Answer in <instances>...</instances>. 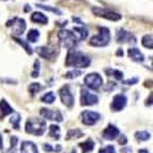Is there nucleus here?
<instances>
[{
    "instance_id": "nucleus-1",
    "label": "nucleus",
    "mask_w": 153,
    "mask_h": 153,
    "mask_svg": "<svg viewBox=\"0 0 153 153\" xmlns=\"http://www.w3.org/2000/svg\"><path fill=\"white\" fill-rule=\"evenodd\" d=\"M91 63L89 57L85 56L82 53L79 51H71L66 57L65 65L66 66H75V68H88Z\"/></svg>"
},
{
    "instance_id": "nucleus-2",
    "label": "nucleus",
    "mask_w": 153,
    "mask_h": 153,
    "mask_svg": "<svg viewBox=\"0 0 153 153\" xmlns=\"http://www.w3.org/2000/svg\"><path fill=\"white\" fill-rule=\"evenodd\" d=\"M26 132L36 136H41L46 130V122L43 119L30 118L26 122Z\"/></svg>"
},
{
    "instance_id": "nucleus-3",
    "label": "nucleus",
    "mask_w": 153,
    "mask_h": 153,
    "mask_svg": "<svg viewBox=\"0 0 153 153\" xmlns=\"http://www.w3.org/2000/svg\"><path fill=\"white\" fill-rule=\"evenodd\" d=\"M110 41V32L109 29L106 27H100L99 33L97 36H92L90 39V45L95 46V47H103L106 46Z\"/></svg>"
},
{
    "instance_id": "nucleus-4",
    "label": "nucleus",
    "mask_w": 153,
    "mask_h": 153,
    "mask_svg": "<svg viewBox=\"0 0 153 153\" xmlns=\"http://www.w3.org/2000/svg\"><path fill=\"white\" fill-rule=\"evenodd\" d=\"M58 38L62 45L68 49H74L78 44V39L69 30H60L58 32Z\"/></svg>"
},
{
    "instance_id": "nucleus-5",
    "label": "nucleus",
    "mask_w": 153,
    "mask_h": 153,
    "mask_svg": "<svg viewBox=\"0 0 153 153\" xmlns=\"http://www.w3.org/2000/svg\"><path fill=\"white\" fill-rule=\"evenodd\" d=\"M92 12H93L94 15L99 16V17L105 18V19H108V21H111V22H117L121 19L120 14H118V13L114 12V11L106 10V9H103V8L93 7V8H92Z\"/></svg>"
},
{
    "instance_id": "nucleus-6",
    "label": "nucleus",
    "mask_w": 153,
    "mask_h": 153,
    "mask_svg": "<svg viewBox=\"0 0 153 153\" xmlns=\"http://www.w3.org/2000/svg\"><path fill=\"white\" fill-rule=\"evenodd\" d=\"M7 27L13 28V36H22L26 30V22L23 18L14 17L7 22Z\"/></svg>"
},
{
    "instance_id": "nucleus-7",
    "label": "nucleus",
    "mask_w": 153,
    "mask_h": 153,
    "mask_svg": "<svg viewBox=\"0 0 153 153\" xmlns=\"http://www.w3.org/2000/svg\"><path fill=\"white\" fill-rule=\"evenodd\" d=\"M84 82L85 85L89 89L99 90L103 85V78L99 73H91V74H88L87 76L85 77Z\"/></svg>"
},
{
    "instance_id": "nucleus-8",
    "label": "nucleus",
    "mask_w": 153,
    "mask_h": 153,
    "mask_svg": "<svg viewBox=\"0 0 153 153\" xmlns=\"http://www.w3.org/2000/svg\"><path fill=\"white\" fill-rule=\"evenodd\" d=\"M59 94H60L62 104L65 105L66 107L72 108L74 106V97H73V95L71 93L69 85H64L63 87L59 90Z\"/></svg>"
},
{
    "instance_id": "nucleus-9",
    "label": "nucleus",
    "mask_w": 153,
    "mask_h": 153,
    "mask_svg": "<svg viewBox=\"0 0 153 153\" xmlns=\"http://www.w3.org/2000/svg\"><path fill=\"white\" fill-rule=\"evenodd\" d=\"M99 102V97L95 94H92L86 88L80 89V105L82 106H92Z\"/></svg>"
},
{
    "instance_id": "nucleus-10",
    "label": "nucleus",
    "mask_w": 153,
    "mask_h": 153,
    "mask_svg": "<svg viewBox=\"0 0 153 153\" xmlns=\"http://www.w3.org/2000/svg\"><path fill=\"white\" fill-rule=\"evenodd\" d=\"M41 115L47 120L57 121V122H62L63 121V116L61 115V112L59 110H51L48 108H42Z\"/></svg>"
},
{
    "instance_id": "nucleus-11",
    "label": "nucleus",
    "mask_w": 153,
    "mask_h": 153,
    "mask_svg": "<svg viewBox=\"0 0 153 153\" xmlns=\"http://www.w3.org/2000/svg\"><path fill=\"white\" fill-rule=\"evenodd\" d=\"M100 114L94 111H89V110H85L82 114V121L86 125H93L95 124L97 120L100 119Z\"/></svg>"
},
{
    "instance_id": "nucleus-12",
    "label": "nucleus",
    "mask_w": 153,
    "mask_h": 153,
    "mask_svg": "<svg viewBox=\"0 0 153 153\" xmlns=\"http://www.w3.org/2000/svg\"><path fill=\"white\" fill-rule=\"evenodd\" d=\"M126 102H128V99L123 94H117L115 95L114 100H112V103H111V109L114 111H120L122 110L123 108L125 107V105H126Z\"/></svg>"
},
{
    "instance_id": "nucleus-13",
    "label": "nucleus",
    "mask_w": 153,
    "mask_h": 153,
    "mask_svg": "<svg viewBox=\"0 0 153 153\" xmlns=\"http://www.w3.org/2000/svg\"><path fill=\"white\" fill-rule=\"evenodd\" d=\"M119 134H120V132H119L118 128H116L115 125L109 124L107 128L103 131L102 135L103 138L106 139V140H114V139H116L119 136Z\"/></svg>"
},
{
    "instance_id": "nucleus-14",
    "label": "nucleus",
    "mask_w": 153,
    "mask_h": 153,
    "mask_svg": "<svg viewBox=\"0 0 153 153\" xmlns=\"http://www.w3.org/2000/svg\"><path fill=\"white\" fill-rule=\"evenodd\" d=\"M136 42V39L134 38L132 33L124 29H119L117 32V41L119 43H128V42Z\"/></svg>"
},
{
    "instance_id": "nucleus-15",
    "label": "nucleus",
    "mask_w": 153,
    "mask_h": 153,
    "mask_svg": "<svg viewBox=\"0 0 153 153\" xmlns=\"http://www.w3.org/2000/svg\"><path fill=\"white\" fill-rule=\"evenodd\" d=\"M21 153H39L38 147L32 141H24L21 146Z\"/></svg>"
},
{
    "instance_id": "nucleus-16",
    "label": "nucleus",
    "mask_w": 153,
    "mask_h": 153,
    "mask_svg": "<svg viewBox=\"0 0 153 153\" xmlns=\"http://www.w3.org/2000/svg\"><path fill=\"white\" fill-rule=\"evenodd\" d=\"M11 112H13V108L5 100H1V102H0V119H3L5 116L10 115Z\"/></svg>"
},
{
    "instance_id": "nucleus-17",
    "label": "nucleus",
    "mask_w": 153,
    "mask_h": 153,
    "mask_svg": "<svg viewBox=\"0 0 153 153\" xmlns=\"http://www.w3.org/2000/svg\"><path fill=\"white\" fill-rule=\"evenodd\" d=\"M128 56L132 60L136 62H143L145 60V56L143 55L139 49L137 48H130L128 49Z\"/></svg>"
},
{
    "instance_id": "nucleus-18",
    "label": "nucleus",
    "mask_w": 153,
    "mask_h": 153,
    "mask_svg": "<svg viewBox=\"0 0 153 153\" xmlns=\"http://www.w3.org/2000/svg\"><path fill=\"white\" fill-rule=\"evenodd\" d=\"M31 21L33 23H39V24H42V25H46V24L48 23V17L46 15H44L43 13L41 12H34L31 15Z\"/></svg>"
},
{
    "instance_id": "nucleus-19",
    "label": "nucleus",
    "mask_w": 153,
    "mask_h": 153,
    "mask_svg": "<svg viewBox=\"0 0 153 153\" xmlns=\"http://www.w3.org/2000/svg\"><path fill=\"white\" fill-rule=\"evenodd\" d=\"M78 147L82 149V153H89V152H91V151L93 150V148H94V143H93V140H92V139L88 138L87 140L84 141V143H78Z\"/></svg>"
},
{
    "instance_id": "nucleus-20",
    "label": "nucleus",
    "mask_w": 153,
    "mask_h": 153,
    "mask_svg": "<svg viewBox=\"0 0 153 153\" xmlns=\"http://www.w3.org/2000/svg\"><path fill=\"white\" fill-rule=\"evenodd\" d=\"M36 53L44 59H51L54 56V51H51L48 47H39L36 48Z\"/></svg>"
},
{
    "instance_id": "nucleus-21",
    "label": "nucleus",
    "mask_w": 153,
    "mask_h": 153,
    "mask_svg": "<svg viewBox=\"0 0 153 153\" xmlns=\"http://www.w3.org/2000/svg\"><path fill=\"white\" fill-rule=\"evenodd\" d=\"M13 40L16 42V43H18L19 45H22L24 47V49L26 51V53L29 55H32L33 51L32 48H31V46L29 45V43H27V42H25L24 40H22L21 38H18V36H13Z\"/></svg>"
},
{
    "instance_id": "nucleus-22",
    "label": "nucleus",
    "mask_w": 153,
    "mask_h": 153,
    "mask_svg": "<svg viewBox=\"0 0 153 153\" xmlns=\"http://www.w3.org/2000/svg\"><path fill=\"white\" fill-rule=\"evenodd\" d=\"M84 136L82 132L79 128H74V130H70L66 134V140H70V139H75V138H79Z\"/></svg>"
},
{
    "instance_id": "nucleus-23",
    "label": "nucleus",
    "mask_w": 153,
    "mask_h": 153,
    "mask_svg": "<svg viewBox=\"0 0 153 153\" xmlns=\"http://www.w3.org/2000/svg\"><path fill=\"white\" fill-rule=\"evenodd\" d=\"M49 136L51 138H54L56 140H58L60 138V128L56 124H51L49 126Z\"/></svg>"
},
{
    "instance_id": "nucleus-24",
    "label": "nucleus",
    "mask_w": 153,
    "mask_h": 153,
    "mask_svg": "<svg viewBox=\"0 0 153 153\" xmlns=\"http://www.w3.org/2000/svg\"><path fill=\"white\" fill-rule=\"evenodd\" d=\"M105 73L108 75V76H112L115 77L118 80H122L123 79V73L119 70H114V69H108L105 70Z\"/></svg>"
},
{
    "instance_id": "nucleus-25",
    "label": "nucleus",
    "mask_w": 153,
    "mask_h": 153,
    "mask_svg": "<svg viewBox=\"0 0 153 153\" xmlns=\"http://www.w3.org/2000/svg\"><path fill=\"white\" fill-rule=\"evenodd\" d=\"M55 100H56V95L54 94V92H51V91L45 93V94H44L43 97H41L42 102L46 103V104H53Z\"/></svg>"
},
{
    "instance_id": "nucleus-26",
    "label": "nucleus",
    "mask_w": 153,
    "mask_h": 153,
    "mask_svg": "<svg viewBox=\"0 0 153 153\" xmlns=\"http://www.w3.org/2000/svg\"><path fill=\"white\" fill-rule=\"evenodd\" d=\"M141 44L145 46L146 48L152 49L153 48V38L152 34H147L143 38V41H141Z\"/></svg>"
},
{
    "instance_id": "nucleus-27",
    "label": "nucleus",
    "mask_w": 153,
    "mask_h": 153,
    "mask_svg": "<svg viewBox=\"0 0 153 153\" xmlns=\"http://www.w3.org/2000/svg\"><path fill=\"white\" fill-rule=\"evenodd\" d=\"M151 137L150 133L146 132V131H139V132L135 133V138L139 141H146L148 140L149 138Z\"/></svg>"
},
{
    "instance_id": "nucleus-28",
    "label": "nucleus",
    "mask_w": 153,
    "mask_h": 153,
    "mask_svg": "<svg viewBox=\"0 0 153 153\" xmlns=\"http://www.w3.org/2000/svg\"><path fill=\"white\" fill-rule=\"evenodd\" d=\"M39 36H40L39 30H36V29H31V30L29 31L28 36H27V40H28L29 42H31V43H34V42L38 41Z\"/></svg>"
},
{
    "instance_id": "nucleus-29",
    "label": "nucleus",
    "mask_w": 153,
    "mask_h": 153,
    "mask_svg": "<svg viewBox=\"0 0 153 153\" xmlns=\"http://www.w3.org/2000/svg\"><path fill=\"white\" fill-rule=\"evenodd\" d=\"M36 7L40 9H42V10H45V11H49V12H53L54 14H57V15H61L62 12L59 9L55 8V7H49V5H43V4H36Z\"/></svg>"
},
{
    "instance_id": "nucleus-30",
    "label": "nucleus",
    "mask_w": 153,
    "mask_h": 153,
    "mask_svg": "<svg viewBox=\"0 0 153 153\" xmlns=\"http://www.w3.org/2000/svg\"><path fill=\"white\" fill-rule=\"evenodd\" d=\"M10 122L12 123L13 128L14 130H19V122H21V116L18 115V114H15V115H13L10 119Z\"/></svg>"
},
{
    "instance_id": "nucleus-31",
    "label": "nucleus",
    "mask_w": 153,
    "mask_h": 153,
    "mask_svg": "<svg viewBox=\"0 0 153 153\" xmlns=\"http://www.w3.org/2000/svg\"><path fill=\"white\" fill-rule=\"evenodd\" d=\"M10 141H11V146H10V149L7 151V153H16L15 152V148L16 146H17V143H18V138L15 137V136H12L10 138Z\"/></svg>"
},
{
    "instance_id": "nucleus-32",
    "label": "nucleus",
    "mask_w": 153,
    "mask_h": 153,
    "mask_svg": "<svg viewBox=\"0 0 153 153\" xmlns=\"http://www.w3.org/2000/svg\"><path fill=\"white\" fill-rule=\"evenodd\" d=\"M41 89H42V86L39 84V82H32V84L29 86V92H30L32 95H34L36 92H39Z\"/></svg>"
},
{
    "instance_id": "nucleus-33",
    "label": "nucleus",
    "mask_w": 153,
    "mask_h": 153,
    "mask_svg": "<svg viewBox=\"0 0 153 153\" xmlns=\"http://www.w3.org/2000/svg\"><path fill=\"white\" fill-rule=\"evenodd\" d=\"M43 149L46 151V152H60V150H61V146H57L56 148H54L53 146H51L49 143H44L43 145Z\"/></svg>"
},
{
    "instance_id": "nucleus-34",
    "label": "nucleus",
    "mask_w": 153,
    "mask_h": 153,
    "mask_svg": "<svg viewBox=\"0 0 153 153\" xmlns=\"http://www.w3.org/2000/svg\"><path fill=\"white\" fill-rule=\"evenodd\" d=\"M75 31H78L79 36H80V40H85L88 36V30L84 27H74Z\"/></svg>"
},
{
    "instance_id": "nucleus-35",
    "label": "nucleus",
    "mask_w": 153,
    "mask_h": 153,
    "mask_svg": "<svg viewBox=\"0 0 153 153\" xmlns=\"http://www.w3.org/2000/svg\"><path fill=\"white\" fill-rule=\"evenodd\" d=\"M79 75H82V72L78 71V70H75V71L68 72V73L64 75V77L68 79H74V78H76V77H78Z\"/></svg>"
},
{
    "instance_id": "nucleus-36",
    "label": "nucleus",
    "mask_w": 153,
    "mask_h": 153,
    "mask_svg": "<svg viewBox=\"0 0 153 153\" xmlns=\"http://www.w3.org/2000/svg\"><path fill=\"white\" fill-rule=\"evenodd\" d=\"M39 74H40V62H39V60H36L34 65H33V71L31 72V76L33 78H36L39 76Z\"/></svg>"
},
{
    "instance_id": "nucleus-37",
    "label": "nucleus",
    "mask_w": 153,
    "mask_h": 153,
    "mask_svg": "<svg viewBox=\"0 0 153 153\" xmlns=\"http://www.w3.org/2000/svg\"><path fill=\"white\" fill-rule=\"evenodd\" d=\"M99 153H116L115 147L114 146H107V147L101 149Z\"/></svg>"
},
{
    "instance_id": "nucleus-38",
    "label": "nucleus",
    "mask_w": 153,
    "mask_h": 153,
    "mask_svg": "<svg viewBox=\"0 0 153 153\" xmlns=\"http://www.w3.org/2000/svg\"><path fill=\"white\" fill-rule=\"evenodd\" d=\"M137 82H138V78H137V77H134V78L128 79V80H123V84H125V85H135Z\"/></svg>"
},
{
    "instance_id": "nucleus-39",
    "label": "nucleus",
    "mask_w": 153,
    "mask_h": 153,
    "mask_svg": "<svg viewBox=\"0 0 153 153\" xmlns=\"http://www.w3.org/2000/svg\"><path fill=\"white\" fill-rule=\"evenodd\" d=\"M128 143V139L125 137V135H120V138H119V140H118V143L119 145H126Z\"/></svg>"
},
{
    "instance_id": "nucleus-40",
    "label": "nucleus",
    "mask_w": 153,
    "mask_h": 153,
    "mask_svg": "<svg viewBox=\"0 0 153 153\" xmlns=\"http://www.w3.org/2000/svg\"><path fill=\"white\" fill-rule=\"evenodd\" d=\"M108 87H105V91H111L112 89H115L117 85L115 82H108Z\"/></svg>"
},
{
    "instance_id": "nucleus-41",
    "label": "nucleus",
    "mask_w": 153,
    "mask_h": 153,
    "mask_svg": "<svg viewBox=\"0 0 153 153\" xmlns=\"http://www.w3.org/2000/svg\"><path fill=\"white\" fill-rule=\"evenodd\" d=\"M131 151H132V149H131V148H125V149H122V150H121V152H122V153H132Z\"/></svg>"
},
{
    "instance_id": "nucleus-42",
    "label": "nucleus",
    "mask_w": 153,
    "mask_h": 153,
    "mask_svg": "<svg viewBox=\"0 0 153 153\" xmlns=\"http://www.w3.org/2000/svg\"><path fill=\"white\" fill-rule=\"evenodd\" d=\"M73 21H74V22H76V23H78L79 25H84V23H82V22L80 21V19H78V18H76V17H74V18H73Z\"/></svg>"
},
{
    "instance_id": "nucleus-43",
    "label": "nucleus",
    "mask_w": 153,
    "mask_h": 153,
    "mask_svg": "<svg viewBox=\"0 0 153 153\" xmlns=\"http://www.w3.org/2000/svg\"><path fill=\"white\" fill-rule=\"evenodd\" d=\"M0 150H2V136L0 135Z\"/></svg>"
},
{
    "instance_id": "nucleus-44",
    "label": "nucleus",
    "mask_w": 153,
    "mask_h": 153,
    "mask_svg": "<svg viewBox=\"0 0 153 153\" xmlns=\"http://www.w3.org/2000/svg\"><path fill=\"white\" fill-rule=\"evenodd\" d=\"M28 11H31V8H30V5H26V8H25V12H28Z\"/></svg>"
},
{
    "instance_id": "nucleus-45",
    "label": "nucleus",
    "mask_w": 153,
    "mask_h": 153,
    "mask_svg": "<svg viewBox=\"0 0 153 153\" xmlns=\"http://www.w3.org/2000/svg\"><path fill=\"white\" fill-rule=\"evenodd\" d=\"M138 153H150L148 150H146V149H143V150H139V152Z\"/></svg>"
},
{
    "instance_id": "nucleus-46",
    "label": "nucleus",
    "mask_w": 153,
    "mask_h": 153,
    "mask_svg": "<svg viewBox=\"0 0 153 153\" xmlns=\"http://www.w3.org/2000/svg\"><path fill=\"white\" fill-rule=\"evenodd\" d=\"M117 55H118V56H123V51L120 49V51H119L117 53Z\"/></svg>"
},
{
    "instance_id": "nucleus-47",
    "label": "nucleus",
    "mask_w": 153,
    "mask_h": 153,
    "mask_svg": "<svg viewBox=\"0 0 153 153\" xmlns=\"http://www.w3.org/2000/svg\"><path fill=\"white\" fill-rule=\"evenodd\" d=\"M42 1H44V0H42Z\"/></svg>"
}]
</instances>
